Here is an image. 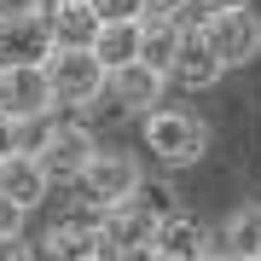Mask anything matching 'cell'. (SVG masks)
Listing matches in <instances>:
<instances>
[{"mask_svg":"<svg viewBox=\"0 0 261 261\" xmlns=\"http://www.w3.org/2000/svg\"><path fill=\"white\" fill-rule=\"evenodd\" d=\"M145 151L168 168H186L209 151V128H203V116L174 111V105L168 111H145Z\"/></svg>","mask_w":261,"mask_h":261,"instance_id":"cell-1","label":"cell"},{"mask_svg":"<svg viewBox=\"0 0 261 261\" xmlns=\"http://www.w3.org/2000/svg\"><path fill=\"white\" fill-rule=\"evenodd\" d=\"M47 70V87L58 105H93L105 93V64L93 58V47H53L41 58Z\"/></svg>","mask_w":261,"mask_h":261,"instance_id":"cell-2","label":"cell"},{"mask_svg":"<svg viewBox=\"0 0 261 261\" xmlns=\"http://www.w3.org/2000/svg\"><path fill=\"white\" fill-rule=\"evenodd\" d=\"M197 29H203V41L215 47V58H221L226 70H244V64H255V58H261V18H255L250 6L209 12Z\"/></svg>","mask_w":261,"mask_h":261,"instance_id":"cell-3","label":"cell"},{"mask_svg":"<svg viewBox=\"0 0 261 261\" xmlns=\"http://www.w3.org/2000/svg\"><path fill=\"white\" fill-rule=\"evenodd\" d=\"M140 180H145L140 157H128V151H93V157L82 163V174H75V186H82V197H87L93 209H105V203L134 197Z\"/></svg>","mask_w":261,"mask_h":261,"instance_id":"cell-4","label":"cell"},{"mask_svg":"<svg viewBox=\"0 0 261 261\" xmlns=\"http://www.w3.org/2000/svg\"><path fill=\"white\" fill-rule=\"evenodd\" d=\"M99 151V140L82 128V122H53L47 140H41L35 163L47 168V180H58V186H75V174H82V163Z\"/></svg>","mask_w":261,"mask_h":261,"instance_id":"cell-5","label":"cell"},{"mask_svg":"<svg viewBox=\"0 0 261 261\" xmlns=\"http://www.w3.org/2000/svg\"><path fill=\"white\" fill-rule=\"evenodd\" d=\"M53 105L58 99H53L41 64H6V70H0V111H6V116H18V122L53 116Z\"/></svg>","mask_w":261,"mask_h":261,"instance_id":"cell-6","label":"cell"},{"mask_svg":"<svg viewBox=\"0 0 261 261\" xmlns=\"http://www.w3.org/2000/svg\"><path fill=\"white\" fill-rule=\"evenodd\" d=\"M203 255H238V261H261V203L232 209L221 226H203Z\"/></svg>","mask_w":261,"mask_h":261,"instance_id":"cell-7","label":"cell"},{"mask_svg":"<svg viewBox=\"0 0 261 261\" xmlns=\"http://www.w3.org/2000/svg\"><path fill=\"white\" fill-rule=\"evenodd\" d=\"M221 75H226V64L215 58V47L203 41V29L186 23V35H180V53H174V64H168V82L186 87V93H203V87H215Z\"/></svg>","mask_w":261,"mask_h":261,"instance_id":"cell-8","label":"cell"},{"mask_svg":"<svg viewBox=\"0 0 261 261\" xmlns=\"http://www.w3.org/2000/svg\"><path fill=\"white\" fill-rule=\"evenodd\" d=\"M105 87H111V99L122 105V111H151V105H163V87H168V75L163 70H151L145 58H134V64H116V70H105Z\"/></svg>","mask_w":261,"mask_h":261,"instance_id":"cell-9","label":"cell"},{"mask_svg":"<svg viewBox=\"0 0 261 261\" xmlns=\"http://www.w3.org/2000/svg\"><path fill=\"white\" fill-rule=\"evenodd\" d=\"M53 53V35H47V18L29 12V18H12L0 12V70L6 64H41Z\"/></svg>","mask_w":261,"mask_h":261,"instance_id":"cell-10","label":"cell"},{"mask_svg":"<svg viewBox=\"0 0 261 261\" xmlns=\"http://www.w3.org/2000/svg\"><path fill=\"white\" fill-rule=\"evenodd\" d=\"M0 192L18 209H41L47 203L53 180H47V168L35 163V151H6V157H0Z\"/></svg>","mask_w":261,"mask_h":261,"instance_id":"cell-11","label":"cell"},{"mask_svg":"<svg viewBox=\"0 0 261 261\" xmlns=\"http://www.w3.org/2000/svg\"><path fill=\"white\" fill-rule=\"evenodd\" d=\"M99 250H105V244H99V209L93 203L47 232V255L53 261H87V255H99Z\"/></svg>","mask_w":261,"mask_h":261,"instance_id":"cell-12","label":"cell"},{"mask_svg":"<svg viewBox=\"0 0 261 261\" xmlns=\"http://www.w3.org/2000/svg\"><path fill=\"white\" fill-rule=\"evenodd\" d=\"M41 18H47L53 47H93V35H99V12L87 0H47Z\"/></svg>","mask_w":261,"mask_h":261,"instance_id":"cell-13","label":"cell"},{"mask_svg":"<svg viewBox=\"0 0 261 261\" xmlns=\"http://www.w3.org/2000/svg\"><path fill=\"white\" fill-rule=\"evenodd\" d=\"M151 250H157V261H186V255H203V221H192L186 209L157 215V226H151Z\"/></svg>","mask_w":261,"mask_h":261,"instance_id":"cell-14","label":"cell"},{"mask_svg":"<svg viewBox=\"0 0 261 261\" xmlns=\"http://www.w3.org/2000/svg\"><path fill=\"white\" fill-rule=\"evenodd\" d=\"M180 35H186L180 12H140V58L151 70L168 75V64H174V53H180Z\"/></svg>","mask_w":261,"mask_h":261,"instance_id":"cell-15","label":"cell"},{"mask_svg":"<svg viewBox=\"0 0 261 261\" xmlns=\"http://www.w3.org/2000/svg\"><path fill=\"white\" fill-rule=\"evenodd\" d=\"M93 58H99L105 70L134 64V58H140V18H111V23H99V35H93Z\"/></svg>","mask_w":261,"mask_h":261,"instance_id":"cell-16","label":"cell"},{"mask_svg":"<svg viewBox=\"0 0 261 261\" xmlns=\"http://www.w3.org/2000/svg\"><path fill=\"white\" fill-rule=\"evenodd\" d=\"M87 6L99 12V23H111V18H140L145 0H87Z\"/></svg>","mask_w":261,"mask_h":261,"instance_id":"cell-17","label":"cell"},{"mask_svg":"<svg viewBox=\"0 0 261 261\" xmlns=\"http://www.w3.org/2000/svg\"><path fill=\"white\" fill-rule=\"evenodd\" d=\"M0 261H35V244H29L23 232H6L0 238Z\"/></svg>","mask_w":261,"mask_h":261,"instance_id":"cell-18","label":"cell"},{"mask_svg":"<svg viewBox=\"0 0 261 261\" xmlns=\"http://www.w3.org/2000/svg\"><path fill=\"white\" fill-rule=\"evenodd\" d=\"M23 215H29V209H18L6 192H0V238H6V232H23Z\"/></svg>","mask_w":261,"mask_h":261,"instance_id":"cell-19","label":"cell"},{"mask_svg":"<svg viewBox=\"0 0 261 261\" xmlns=\"http://www.w3.org/2000/svg\"><path fill=\"white\" fill-rule=\"evenodd\" d=\"M111 261H157V250H151V238L145 244H122V250H105Z\"/></svg>","mask_w":261,"mask_h":261,"instance_id":"cell-20","label":"cell"},{"mask_svg":"<svg viewBox=\"0 0 261 261\" xmlns=\"http://www.w3.org/2000/svg\"><path fill=\"white\" fill-rule=\"evenodd\" d=\"M226 6H250V0H186V12H197V23H203L209 12H226Z\"/></svg>","mask_w":261,"mask_h":261,"instance_id":"cell-21","label":"cell"},{"mask_svg":"<svg viewBox=\"0 0 261 261\" xmlns=\"http://www.w3.org/2000/svg\"><path fill=\"white\" fill-rule=\"evenodd\" d=\"M6 151H18V116L0 111V157H6Z\"/></svg>","mask_w":261,"mask_h":261,"instance_id":"cell-22","label":"cell"},{"mask_svg":"<svg viewBox=\"0 0 261 261\" xmlns=\"http://www.w3.org/2000/svg\"><path fill=\"white\" fill-rule=\"evenodd\" d=\"M0 12H12V18H29V12H47V0H0Z\"/></svg>","mask_w":261,"mask_h":261,"instance_id":"cell-23","label":"cell"},{"mask_svg":"<svg viewBox=\"0 0 261 261\" xmlns=\"http://www.w3.org/2000/svg\"><path fill=\"white\" fill-rule=\"evenodd\" d=\"M145 12H186V0H145Z\"/></svg>","mask_w":261,"mask_h":261,"instance_id":"cell-24","label":"cell"},{"mask_svg":"<svg viewBox=\"0 0 261 261\" xmlns=\"http://www.w3.org/2000/svg\"><path fill=\"white\" fill-rule=\"evenodd\" d=\"M87 261H111V255H105V250H99V255H87Z\"/></svg>","mask_w":261,"mask_h":261,"instance_id":"cell-25","label":"cell"},{"mask_svg":"<svg viewBox=\"0 0 261 261\" xmlns=\"http://www.w3.org/2000/svg\"><path fill=\"white\" fill-rule=\"evenodd\" d=\"M209 261H238V255H209Z\"/></svg>","mask_w":261,"mask_h":261,"instance_id":"cell-26","label":"cell"}]
</instances>
